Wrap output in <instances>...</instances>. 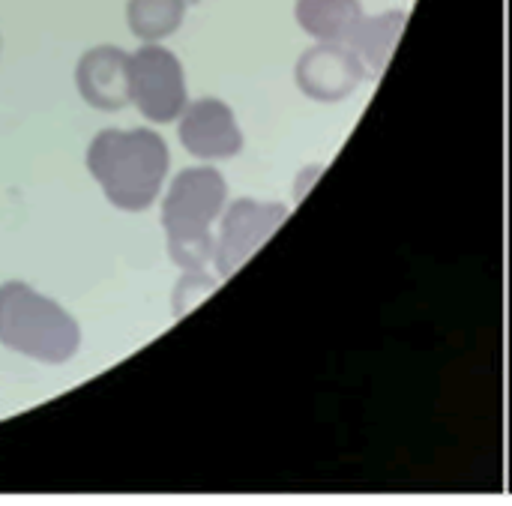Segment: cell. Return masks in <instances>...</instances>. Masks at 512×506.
Masks as SVG:
<instances>
[{
    "instance_id": "cell-1",
    "label": "cell",
    "mask_w": 512,
    "mask_h": 506,
    "mask_svg": "<svg viewBox=\"0 0 512 506\" xmlns=\"http://www.w3.org/2000/svg\"><path fill=\"white\" fill-rule=\"evenodd\" d=\"M84 165L114 210L144 213L165 189L171 150L165 138L147 126L102 129L90 138Z\"/></svg>"
},
{
    "instance_id": "cell-2",
    "label": "cell",
    "mask_w": 512,
    "mask_h": 506,
    "mask_svg": "<svg viewBox=\"0 0 512 506\" xmlns=\"http://www.w3.org/2000/svg\"><path fill=\"white\" fill-rule=\"evenodd\" d=\"M228 207V183L213 162H201L174 174L162 198V228L168 258L180 270L213 267V225Z\"/></svg>"
},
{
    "instance_id": "cell-3",
    "label": "cell",
    "mask_w": 512,
    "mask_h": 506,
    "mask_svg": "<svg viewBox=\"0 0 512 506\" xmlns=\"http://www.w3.org/2000/svg\"><path fill=\"white\" fill-rule=\"evenodd\" d=\"M0 345L42 366H63L81 348V324L54 297L21 279L0 285Z\"/></svg>"
},
{
    "instance_id": "cell-4",
    "label": "cell",
    "mask_w": 512,
    "mask_h": 506,
    "mask_svg": "<svg viewBox=\"0 0 512 506\" xmlns=\"http://www.w3.org/2000/svg\"><path fill=\"white\" fill-rule=\"evenodd\" d=\"M132 75V105L153 123H177L189 105V84L183 60L165 42H141L129 60Z\"/></svg>"
},
{
    "instance_id": "cell-5",
    "label": "cell",
    "mask_w": 512,
    "mask_h": 506,
    "mask_svg": "<svg viewBox=\"0 0 512 506\" xmlns=\"http://www.w3.org/2000/svg\"><path fill=\"white\" fill-rule=\"evenodd\" d=\"M291 216V207L282 201L237 198L225 207L216 231L213 270L219 279H231Z\"/></svg>"
},
{
    "instance_id": "cell-6",
    "label": "cell",
    "mask_w": 512,
    "mask_h": 506,
    "mask_svg": "<svg viewBox=\"0 0 512 506\" xmlns=\"http://www.w3.org/2000/svg\"><path fill=\"white\" fill-rule=\"evenodd\" d=\"M366 75V63L348 42H315L297 57L294 66L297 90L321 105L345 102L348 96L357 93Z\"/></svg>"
},
{
    "instance_id": "cell-7",
    "label": "cell",
    "mask_w": 512,
    "mask_h": 506,
    "mask_svg": "<svg viewBox=\"0 0 512 506\" xmlns=\"http://www.w3.org/2000/svg\"><path fill=\"white\" fill-rule=\"evenodd\" d=\"M183 150L201 162H228L243 153V129L234 108L219 96H201L186 105L177 120Z\"/></svg>"
},
{
    "instance_id": "cell-8",
    "label": "cell",
    "mask_w": 512,
    "mask_h": 506,
    "mask_svg": "<svg viewBox=\"0 0 512 506\" xmlns=\"http://www.w3.org/2000/svg\"><path fill=\"white\" fill-rule=\"evenodd\" d=\"M129 60H132V51L111 45V42L81 51L75 63L78 96L102 114H117L126 105H132Z\"/></svg>"
},
{
    "instance_id": "cell-9",
    "label": "cell",
    "mask_w": 512,
    "mask_h": 506,
    "mask_svg": "<svg viewBox=\"0 0 512 506\" xmlns=\"http://www.w3.org/2000/svg\"><path fill=\"white\" fill-rule=\"evenodd\" d=\"M363 18L360 0H294V21L315 42H348Z\"/></svg>"
},
{
    "instance_id": "cell-10",
    "label": "cell",
    "mask_w": 512,
    "mask_h": 506,
    "mask_svg": "<svg viewBox=\"0 0 512 506\" xmlns=\"http://www.w3.org/2000/svg\"><path fill=\"white\" fill-rule=\"evenodd\" d=\"M405 24H408L405 9H384V12L366 15L360 21V27L348 39V45L360 54L369 75H384V69L390 66L393 51H396V45H399V39L405 33Z\"/></svg>"
},
{
    "instance_id": "cell-11",
    "label": "cell",
    "mask_w": 512,
    "mask_h": 506,
    "mask_svg": "<svg viewBox=\"0 0 512 506\" xmlns=\"http://www.w3.org/2000/svg\"><path fill=\"white\" fill-rule=\"evenodd\" d=\"M186 21V0H126V27L138 42H165Z\"/></svg>"
},
{
    "instance_id": "cell-12",
    "label": "cell",
    "mask_w": 512,
    "mask_h": 506,
    "mask_svg": "<svg viewBox=\"0 0 512 506\" xmlns=\"http://www.w3.org/2000/svg\"><path fill=\"white\" fill-rule=\"evenodd\" d=\"M219 276L213 279L207 270H183L180 285L174 288V315H186L198 300H204V294H210L216 288Z\"/></svg>"
},
{
    "instance_id": "cell-13",
    "label": "cell",
    "mask_w": 512,
    "mask_h": 506,
    "mask_svg": "<svg viewBox=\"0 0 512 506\" xmlns=\"http://www.w3.org/2000/svg\"><path fill=\"white\" fill-rule=\"evenodd\" d=\"M0 48H3V39H0Z\"/></svg>"
}]
</instances>
